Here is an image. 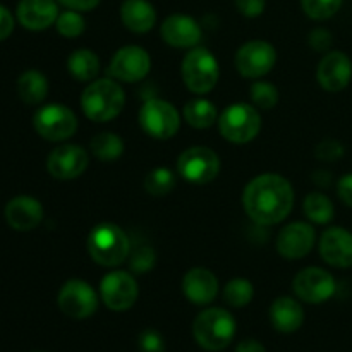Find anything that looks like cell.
<instances>
[{"label":"cell","mask_w":352,"mask_h":352,"mask_svg":"<svg viewBox=\"0 0 352 352\" xmlns=\"http://www.w3.org/2000/svg\"><path fill=\"white\" fill-rule=\"evenodd\" d=\"M165 43L175 48H192L201 41V26L198 21L184 14H172L160 28Z\"/></svg>","instance_id":"ac0fdd59"},{"label":"cell","mask_w":352,"mask_h":352,"mask_svg":"<svg viewBox=\"0 0 352 352\" xmlns=\"http://www.w3.org/2000/svg\"><path fill=\"white\" fill-rule=\"evenodd\" d=\"M138 294H140V289H138L136 278L127 272H110L102 278V284H100V296L107 308L112 311H126L133 308Z\"/></svg>","instance_id":"4fadbf2b"},{"label":"cell","mask_w":352,"mask_h":352,"mask_svg":"<svg viewBox=\"0 0 352 352\" xmlns=\"http://www.w3.org/2000/svg\"><path fill=\"white\" fill-rule=\"evenodd\" d=\"M153 261H155L153 251H151L150 248H141V250H138L136 253H134L131 267H133V270H136L138 274H144V272H148L151 267H153Z\"/></svg>","instance_id":"8d00e7d4"},{"label":"cell","mask_w":352,"mask_h":352,"mask_svg":"<svg viewBox=\"0 0 352 352\" xmlns=\"http://www.w3.org/2000/svg\"><path fill=\"white\" fill-rule=\"evenodd\" d=\"M195 339L203 349L222 351L236 336V320L227 309L210 308L199 313L192 323Z\"/></svg>","instance_id":"3957f363"},{"label":"cell","mask_w":352,"mask_h":352,"mask_svg":"<svg viewBox=\"0 0 352 352\" xmlns=\"http://www.w3.org/2000/svg\"><path fill=\"white\" fill-rule=\"evenodd\" d=\"M270 320L278 332L292 333L301 329L302 322H305V311L296 299L282 296V298L275 299L272 305Z\"/></svg>","instance_id":"cb8c5ba5"},{"label":"cell","mask_w":352,"mask_h":352,"mask_svg":"<svg viewBox=\"0 0 352 352\" xmlns=\"http://www.w3.org/2000/svg\"><path fill=\"white\" fill-rule=\"evenodd\" d=\"M182 291L195 305H210L219 294V278L208 268H191L182 278Z\"/></svg>","instance_id":"44dd1931"},{"label":"cell","mask_w":352,"mask_h":352,"mask_svg":"<svg viewBox=\"0 0 352 352\" xmlns=\"http://www.w3.org/2000/svg\"><path fill=\"white\" fill-rule=\"evenodd\" d=\"M36 133L47 141H64L74 136L78 129V119L69 107L60 103H50L36 110L33 117Z\"/></svg>","instance_id":"9c48e42d"},{"label":"cell","mask_w":352,"mask_h":352,"mask_svg":"<svg viewBox=\"0 0 352 352\" xmlns=\"http://www.w3.org/2000/svg\"><path fill=\"white\" fill-rule=\"evenodd\" d=\"M55 26L64 38H78L86 30L85 17L78 10H65V12L58 14Z\"/></svg>","instance_id":"1f68e13d"},{"label":"cell","mask_w":352,"mask_h":352,"mask_svg":"<svg viewBox=\"0 0 352 352\" xmlns=\"http://www.w3.org/2000/svg\"><path fill=\"white\" fill-rule=\"evenodd\" d=\"M236 7L243 16L258 17L265 10V0H236Z\"/></svg>","instance_id":"f35d334b"},{"label":"cell","mask_w":352,"mask_h":352,"mask_svg":"<svg viewBox=\"0 0 352 352\" xmlns=\"http://www.w3.org/2000/svg\"><path fill=\"white\" fill-rule=\"evenodd\" d=\"M219 129L220 134L230 143H250L260 134V112L248 103H234L220 113Z\"/></svg>","instance_id":"5b68a950"},{"label":"cell","mask_w":352,"mask_h":352,"mask_svg":"<svg viewBox=\"0 0 352 352\" xmlns=\"http://www.w3.org/2000/svg\"><path fill=\"white\" fill-rule=\"evenodd\" d=\"M236 352H267V351H265V347L261 346L260 342H256V340H244V342H241L239 346H237Z\"/></svg>","instance_id":"7bdbcfd3"},{"label":"cell","mask_w":352,"mask_h":352,"mask_svg":"<svg viewBox=\"0 0 352 352\" xmlns=\"http://www.w3.org/2000/svg\"><path fill=\"white\" fill-rule=\"evenodd\" d=\"M217 117H219V112L215 105L206 98L191 100L184 107L186 122L196 129H208L217 122Z\"/></svg>","instance_id":"4316f807"},{"label":"cell","mask_w":352,"mask_h":352,"mask_svg":"<svg viewBox=\"0 0 352 352\" xmlns=\"http://www.w3.org/2000/svg\"><path fill=\"white\" fill-rule=\"evenodd\" d=\"M88 251L93 261L102 267H117L129 254V239L116 223H100L89 232Z\"/></svg>","instance_id":"277c9868"},{"label":"cell","mask_w":352,"mask_h":352,"mask_svg":"<svg viewBox=\"0 0 352 352\" xmlns=\"http://www.w3.org/2000/svg\"><path fill=\"white\" fill-rule=\"evenodd\" d=\"M120 19L133 33H146L157 23V10L148 0H124Z\"/></svg>","instance_id":"603a6c76"},{"label":"cell","mask_w":352,"mask_h":352,"mask_svg":"<svg viewBox=\"0 0 352 352\" xmlns=\"http://www.w3.org/2000/svg\"><path fill=\"white\" fill-rule=\"evenodd\" d=\"M337 192H339V198L352 208V174H346L344 177L339 179Z\"/></svg>","instance_id":"60d3db41"},{"label":"cell","mask_w":352,"mask_h":352,"mask_svg":"<svg viewBox=\"0 0 352 352\" xmlns=\"http://www.w3.org/2000/svg\"><path fill=\"white\" fill-rule=\"evenodd\" d=\"M296 296L309 305L325 302L336 294V278L332 274L318 267H308L299 272L292 282Z\"/></svg>","instance_id":"7c38bea8"},{"label":"cell","mask_w":352,"mask_h":352,"mask_svg":"<svg viewBox=\"0 0 352 352\" xmlns=\"http://www.w3.org/2000/svg\"><path fill=\"white\" fill-rule=\"evenodd\" d=\"M315 239V229L309 223L292 222L278 232L277 251L285 260H299L313 250Z\"/></svg>","instance_id":"2e32d148"},{"label":"cell","mask_w":352,"mask_h":352,"mask_svg":"<svg viewBox=\"0 0 352 352\" xmlns=\"http://www.w3.org/2000/svg\"><path fill=\"white\" fill-rule=\"evenodd\" d=\"M251 100L260 109L270 110L278 103V89L272 82L256 81L251 86Z\"/></svg>","instance_id":"836d02e7"},{"label":"cell","mask_w":352,"mask_h":352,"mask_svg":"<svg viewBox=\"0 0 352 352\" xmlns=\"http://www.w3.org/2000/svg\"><path fill=\"white\" fill-rule=\"evenodd\" d=\"M323 261L336 268L352 267V234L342 227L325 230L320 241Z\"/></svg>","instance_id":"d6986e66"},{"label":"cell","mask_w":352,"mask_h":352,"mask_svg":"<svg viewBox=\"0 0 352 352\" xmlns=\"http://www.w3.org/2000/svg\"><path fill=\"white\" fill-rule=\"evenodd\" d=\"M342 155H344V146L339 143V141L327 140L323 141V143H320L318 148H316V157L323 162L339 160Z\"/></svg>","instance_id":"d590c367"},{"label":"cell","mask_w":352,"mask_h":352,"mask_svg":"<svg viewBox=\"0 0 352 352\" xmlns=\"http://www.w3.org/2000/svg\"><path fill=\"white\" fill-rule=\"evenodd\" d=\"M254 289L248 278H232L223 289V299L234 308H243L253 301Z\"/></svg>","instance_id":"f546056e"},{"label":"cell","mask_w":352,"mask_h":352,"mask_svg":"<svg viewBox=\"0 0 352 352\" xmlns=\"http://www.w3.org/2000/svg\"><path fill=\"white\" fill-rule=\"evenodd\" d=\"M243 206L258 226H275L285 220L294 206V189L278 174H261L244 188Z\"/></svg>","instance_id":"6da1fadb"},{"label":"cell","mask_w":352,"mask_h":352,"mask_svg":"<svg viewBox=\"0 0 352 352\" xmlns=\"http://www.w3.org/2000/svg\"><path fill=\"white\" fill-rule=\"evenodd\" d=\"M89 148L100 162H116L124 153V141L113 133H100L93 138Z\"/></svg>","instance_id":"83f0119b"},{"label":"cell","mask_w":352,"mask_h":352,"mask_svg":"<svg viewBox=\"0 0 352 352\" xmlns=\"http://www.w3.org/2000/svg\"><path fill=\"white\" fill-rule=\"evenodd\" d=\"M352 62L344 52H329L316 69V79L325 91H342L351 82Z\"/></svg>","instance_id":"e0dca14e"},{"label":"cell","mask_w":352,"mask_h":352,"mask_svg":"<svg viewBox=\"0 0 352 352\" xmlns=\"http://www.w3.org/2000/svg\"><path fill=\"white\" fill-rule=\"evenodd\" d=\"M140 124L148 136L155 140H170L181 127V116L167 100L151 98L141 107Z\"/></svg>","instance_id":"52a82bcc"},{"label":"cell","mask_w":352,"mask_h":352,"mask_svg":"<svg viewBox=\"0 0 352 352\" xmlns=\"http://www.w3.org/2000/svg\"><path fill=\"white\" fill-rule=\"evenodd\" d=\"M177 172L191 184H208L219 175L220 158L206 146H191L177 158Z\"/></svg>","instance_id":"ba28073f"},{"label":"cell","mask_w":352,"mask_h":352,"mask_svg":"<svg viewBox=\"0 0 352 352\" xmlns=\"http://www.w3.org/2000/svg\"><path fill=\"white\" fill-rule=\"evenodd\" d=\"M309 45L316 52H327L332 45V34L323 30V28H318V30L311 31V34H309Z\"/></svg>","instance_id":"74e56055"},{"label":"cell","mask_w":352,"mask_h":352,"mask_svg":"<svg viewBox=\"0 0 352 352\" xmlns=\"http://www.w3.org/2000/svg\"><path fill=\"white\" fill-rule=\"evenodd\" d=\"M58 7L55 0H21L17 6V19L26 30L41 31L55 24Z\"/></svg>","instance_id":"7402d4cb"},{"label":"cell","mask_w":352,"mask_h":352,"mask_svg":"<svg viewBox=\"0 0 352 352\" xmlns=\"http://www.w3.org/2000/svg\"><path fill=\"white\" fill-rule=\"evenodd\" d=\"M67 69L78 81H95L100 72V58L89 48H78L67 57Z\"/></svg>","instance_id":"d4e9b609"},{"label":"cell","mask_w":352,"mask_h":352,"mask_svg":"<svg viewBox=\"0 0 352 352\" xmlns=\"http://www.w3.org/2000/svg\"><path fill=\"white\" fill-rule=\"evenodd\" d=\"M19 98L28 105H38L48 95V81L40 71H26L17 79Z\"/></svg>","instance_id":"484cf974"},{"label":"cell","mask_w":352,"mask_h":352,"mask_svg":"<svg viewBox=\"0 0 352 352\" xmlns=\"http://www.w3.org/2000/svg\"><path fill=\"white\" fill-rule=\"evenodd\" d=\"M14 31V17L7 7L0 6V41L7 40Z\"/></svg>","instance_id":"ab89813d"},{"label":"cell","mask_w":352,"mask_h":352,"mask_svg":"<svg viewBox=\"0 0 352 352\" xmlns=\"http://www.w3.org/2000/svg\"><path fill=\"white\" fill-rule=\"evenodd\" d=\"M62 6H65L71 10H78V12H82V10H91L95 9L100 3V0H58Z\"/></svg>","instance_id":"b9f144b4"},{"label":"cell","mask_w":352,"mask_h":352,"mask_svg":"<svg viewBox=\"0 0 352 352\" xmlns=\"http://www.w3.org/2000/svg\"><path fill=\"white\" fill-rule=\"evenodd\" d=\"M57 301L60 311L74 320L88 318L98 308V296L95 289L79 278H72L62 285Z\"/></svg>","instance_id":"30bf717a"},{"label":"cell","mask_w":352,"mask_h":352,"mask_svg":"<svg viewBox=\"0 0 352 352\" xmlns=\"http://www.w3.org/2000/svg\"><path fill=\"white\" fill-rule=\"evenodd\" d=\"M126 93L113 79L91 81L81 95V109L93 122H109L122 112Z\"/></svg>","instance_id":"7a4b0ae2"},{"label":"cell","mask_w":352,"mask_h":352,"mask_svg":"<svg viewBox=\"0 0 352 352\" xmlns=\"http://www.w3.org/2000/svg\"><path fill=\"white\" fill-rule=\"evenodd\" d=\"M151 69V58L144 48L127 45L119 48L110 62V74L122 82L141 81Z\"/></svg>","instance_id":"5bb4252c"},{"label":"cell","mask_w":352,"mask_h":352,"mask_svg":"<svg viewBox=\"0 0 352 352\" xmlns=\"http://www.w3.org/2000/svg\"><path fill=\"white\" fill-rule=\"evenodd\" d=\"M305 213L311 222L325 226L333 219L336 208L329 196L322 195V192H309L305 198Z\"/></svg>","instance_id":"f1b7e54d"},{"label":"cell","mask_w":352,"mask_h":352,"mask_svg":"<svg viewBox=\"0 0 352 352\" xmlns=\"http://www.w3.org/2000/svg\"><path fill=\"white\" fill-rule=\"evenodd\" d=\"M181 71L184 85L196 95L212 91L220 78L219 62L206 48H192L182 60Z\"/></svg>","instance_id":"8992f818"},{"label":"cell","mask_w":352,"mask_h":352,"mask_svg":"<svg viewBox=\"0 0 352 352\" xmlns=\"http://www.w3.org/2000/svg\"><path fill=\"white\" fill-rule=\"evenodd\" d=\"M277 62V52L274 45L263 40H253L244 43L236 54V69L243 78L258 79L267 76Z\"/></svg>","instance_id":"8fae6325"},{"label":"cell","mask_w":352,"mask_h":352,"mask_svg":"<svg viewBox=\"0 0 352 352\" xmlns=\"http://www.w3.org/2000/svg\"><path fill=\"white\" fill-rule=\"evenodd\" d=\"M88 164L89 157L85 148L78 144H62L48 155L47 168L52 177L71 181L85 174Z\"/></svg>","instance_id":"9a60e30c"},{"label":"cell","mask_w":352,"mask_h":352,"mask_svg":"<svg viewBox=\"0 0 352 352\" xmlns=\"http://www.w3.org/2000/svg\"><path fill=\"white\" fill-rule=\"evenodd\" d=\"M175 175L174 172L165 167H157L144 179V189L153 196H165L174 189Z\"/></svg>","instance_id":"4dcf8cb0"},{"label":"cell","mask_w":352,"mask_h":352,"mask_svg":"<svg viewBox=\"0 0 352 352\" xmlns=\"http://www.w3.org/2000/svg\"><path fill=\"white\" fill-rule=\"evenodd\" d=\"M138 346L141 352H165V340L157 330H144L138 337Z\"/></svg>","instance_id":"e575fe53"},{"label":"cell","mask_w":352,"mask_h":352,"mask_svg":"<svg viewBox=\"0 0 352 352\" xmlns=\"http://www.w3.org/2000/svg\"><path fill=\"white\" fill-rule=\"evenodd\" d=\"M306 16L315 21H325L336 16L342 6V0H301Z\"/></svg>","instance_id":"d6a6232c"},{"label":"cell","mask_w":352,"mask_h":352,"mask_svg":"<svg viewBox=\"0 0 352 352\" xmlns=\"http://www.w3.org/2000/svg\"><path fill=\"white\" fill-rule=\"evenodd\" d=\"M6 220L14 230L28 232L36 229L43 220V206L31 196H16L6 206Z\"/></svg>","instance_id":"ffe728a7"}]
</instances>
